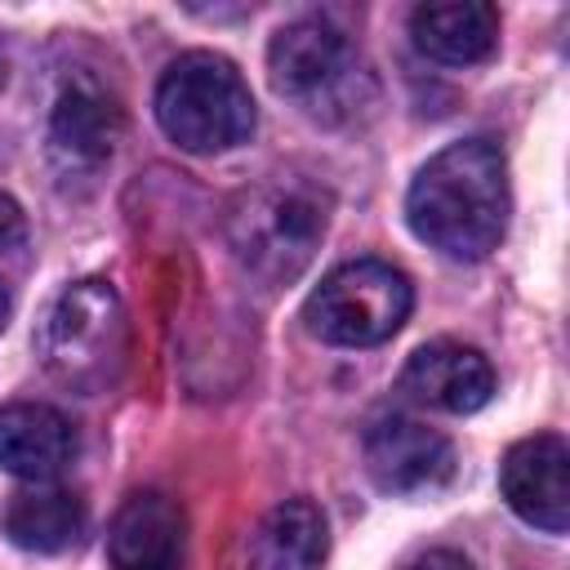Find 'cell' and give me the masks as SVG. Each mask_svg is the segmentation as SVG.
Here are the masks:
<instances>
[{
    "label": "cell",
    "mask_w": 570,
    "mask_h": 570,
    "mask_svg": "<svg viewBox=\"0 0 570 570\" xmlns=\"http://www.w3.org/2000/svg\"><path fill=\"white\" fill-rule=\"evenodd\" d=\"M508 160L490 138L436 151L410 183L405 218L419 240L450 258H485L508 227Z\"/></svg>",
    "instance_id": "cell-1"
},
{
    "label": "cell",
    "mask_w": 570,
    "mask_h": 570,
    "mask_svg": "<svg viewBox=\"0 0 570 570\" xmlns=\"http://www.w3.org/2000/svg\"><path fill=\"white\" fill-rule=\"evenodd\" d=\"M36 352L49 379H58L62 387L80 396L107 392L129 356V321L116 285L102 276L67 285L40 321Z\"/></svg>",
    "instance_id": "cell-2"
},
{
    "label": "cell",
    "mask_w": 570,
    "mask_h": 570,
    "mask_svg": "<svg viewBox=\"0 0 570 570\" xmlns=\"http://www.w3.org/2000/svg\"><path fill=\"white\" fill-rule=\"evenodd\" d=\"M267 76L281 98L325 125H347L374 102L370 67L330 18H298L281 27L267 45Z\"/></svg>",
    "instance_id": "cell-3"
},
{
    "label": "cell",
    "mask_w": 570,
    "mask_h": 570,
    "mask_svg": "<svg viewBox=\"0 0 570 570\" xmlns=\"http://www.w3.org/2000/svg\"><path fill=\"white\" fill-rule=\"evenodd\" d=\"M330 223V200L298 178H272L236 196L227 214V245L236 263L263 285H289L316 254Z\"/></svg>",
    "instance_id": "cell-4"
},
{
    "label": "cell",
    "mask_w": 570,
    "mask_h": 570,
    "mask_svg": "<svg viewBox=\"0 0 570 570\" xmlns=\"http://www.w3.org/2000/svg\"><path fill=\"white\" fill-rule=\"evenodd\" d=\"M156 120L160 129L196 156L240 147L254 134V94L245 76L218 53H183L165 67L156 85Z\"/></svg>",
    "instance_id": "cell-5"
},
{
    "label": "cell",
    "mask_w": 570,
    "mask_h": 570,
    "mask_svg": "<svg viewBox=\"0 0 570 570\" xmlns=\"http://www.w3.org/2000/svg\"><path fill=\"white\" fill-rule=\"evenodd\" d=\"M414 307L410 276L383 258H356L334 267L312 294H307V325L325 343L338 347H374L387 343Z\"/></svg>",
    "instance_id": "cell-6"
},
{
    "label": "cell",
    "mask_w": 570,
    "mask_h": 570,
    "mask_svg": "<svg viewBox=\"0 0 570 570\" xmlns=\"http://www.w3.org/2000/svg\"><path fill=\"white\" fill-rule=\"evenodd\" d=\"M120 142V107L94 76L62 80L49 111V160L62 183H94Z\"/></svg>",
    "instance_id": "cell-7"
},
{
    "label": "cell",
    "mask_w": 570,
    "mask_h": 570,
    "mask_svg": "<svg viewBox=\"0 0 570 570\" xmlns=\"http://www.w3.org/2000/svg\"><path fill=\"white\" fill-rule=\"evenodd\" d=\"M365 472L383 494H436L454 476V445L405 414H387L365 432Z\"/></svg>",
    "instance_id": "cell-8"
},
{
    "label": "cell",
    "mask_w": 570,
    "mask_h": 570,
    "mask_svg": "<svg viewBox=\"0 0 570 570\" xmlns=\"http://www.w3.org/2000/svg\"><path fill=\"white\" fill-rule=\"evenodd\" d=\"M499 485H503L508 508L525 525H534L543 534H566V525H570V450L557 432L517 441L503 454Z\"/></svg>",
    "instance_id": "cell-9"
},
{
    "label": "cell",
    "mask_w": 570,
    "mask_h": 570,
    "mask_svg": "<svg viewBox=\"0 0 570 570\" xmlns=\"http://www.w3.org/2000/svg\"><path fill=\"white\" fill-rule=\"evenodd\" d=\"M401 392L445 414H472L494 396V370L476 347L436 338V343H423L405 361Z\"/></svg>",
    "instance_id": "cell-10"
},
{
    "label": "cell",
    "mask_w": 570,
    "mask_h": 570,
    "mask_svg": "<svg viewBox=\"0 0 570 570\" xmlns=\"http://www.w3.org/2000/svg\"><path fill=\"white\" fill-rule=\"evenodd\" d=\"M187 517L169 494H129L107 534L111 570H183Z\"/></svg>",
    "instance_id": "cell-11"
},
{
    "label": "cell",
    "mask_w": 570,
    "mask_h": 570,
    "mask_svg": "<svg viewBox=\"0 0 570 570\" xmlns=\"http://www.w3.org/2000/svg\"><path fill=\"white\" fill-rule=\"evenodd\" d=\"M76 454L71 423L40 401H13L0 410V468L27 481L58 476Z\"/></svg>",
    "instance_id": "cell-12"
},
{
    "label": "cell",
    "mask_w": 570,
    "mask_h": 570,
    "mask_svg": "<svg viewBox=\"0 0 570 570\" xmlns=\"http://www.w3.org/2000/svg\"><path fill=\"white\" fill-rule=\"evenodd\" d=\"M414 45L450 67H468L494 53L499 45V13L481 0H432L410 13Z\"/></svg>",
    "instance_id": "cell-13"
},
{
    "label": "cell",
    "mask_w": 570,
    "mask_h": 570,
    "mask_svg": "<svg viewBox=\"0 0 570 570\" xmlns=\"http://www.w3.org/2000/svg\"><path fill=\"white\" fill-rule=\"evenodd\" d=\"M330 548L325 517L307 499H285L276 503L254 539H249V570H321Z\"/></svg>",
    "instance_id": "cell-14"
},
{
    "label": "cell",
    "mask_w": 570,
    "mask_h": 570,
    "mask_svg": "<svg viewBox=\"0 0 570 570\" xmlns=\"http://www.w3.org/2000/svg\"><path fill=\"white\" fill-rule=\"evenodd\" d=\"M4 534L27 552H62L85 534V503L62 485H27L4 508Z\"/></svg>",
    "instance_id": "cell-15"
},
{
    "label": "cell",
    "mask_w": 570,
    "mask_h": 570,
    "mask_svg": "<svg viewBox=\"0 0 570 570\" xmlns=\"http://www.w3.org/2000/svg\"><path fill=\"white\" fill-rule=\"evenodd\" d=\"M22 240H27V218H22V209H18V200L0 191V254H9V249H18Z\"/></svg>",
    "instance_id": "cell-16"
},
{
    "label": "cell",
    "mask_w": 570,
    "mask_h": 570,
    "mask_svg": "<svg viewBox=\"0 0 570 570\" xmlns=\"http://www.w3.org/2000/svg\"><path fill=\"white\" fill-rule=\"evenodd\" d=\"M410 570H472V561L459 557V552H450V548H436V552H423Z\"/></svg>",
    "instance_id": "cell-17"
},
{
    "label": "cell",
    "mask_w": 570,
    "mask_h": 570,
    "mask_svg": "<svg viewBox=\"0 0 570 570\" xmlns=\"http://www.w3.org/2000/svg\"><path fill=\"white\" fill-rule=\"evenodd\" d=\"M4 321H9V289H4V281H0V330H4Z\"/></svg>",
    "instance_id": "cell-18"
}]
</instances>
